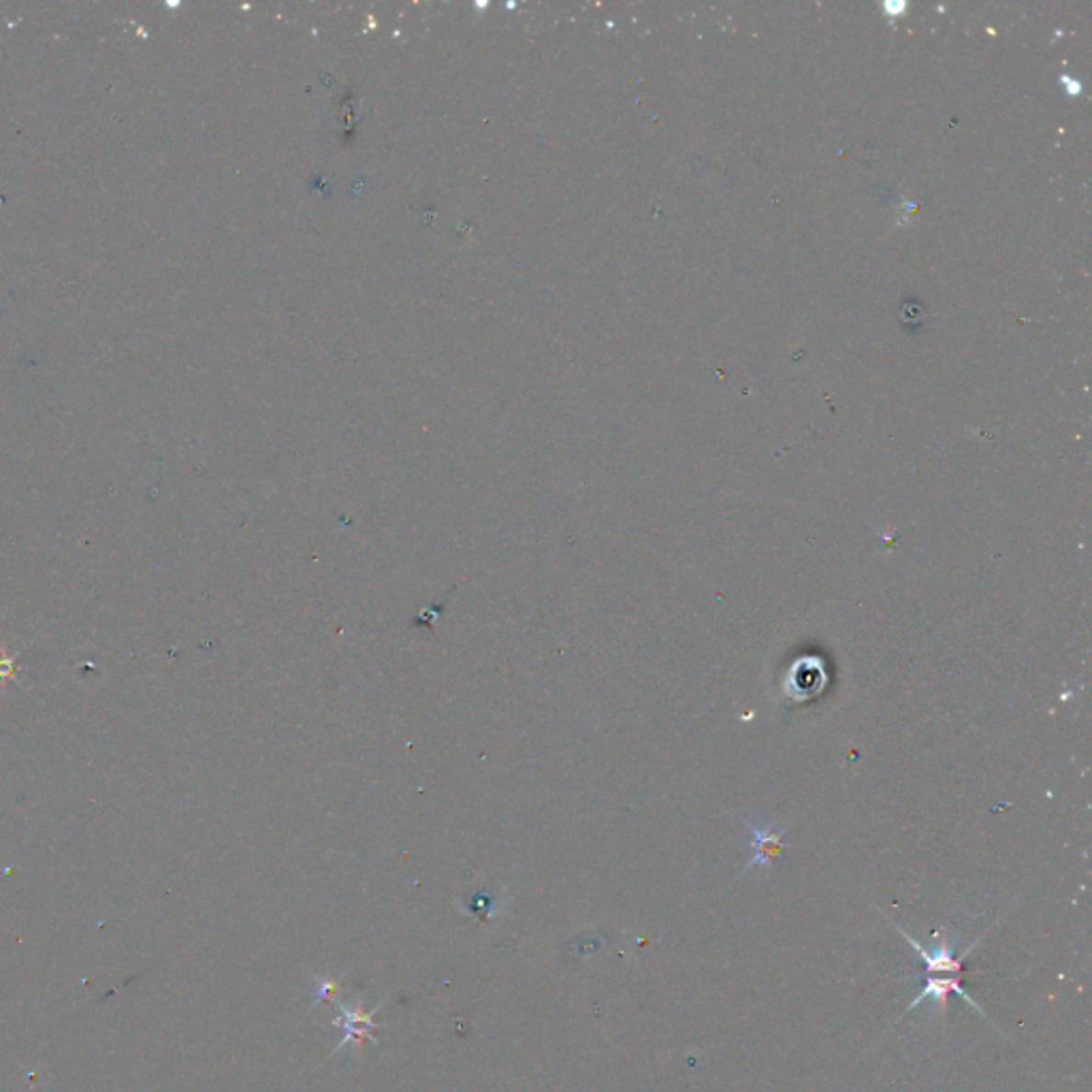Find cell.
<instances>
[{"instance_id":"obj_4","label":"cell","mask_w":1092,"mask_h":1092,"mask_svg":"<svg viewBox=\"0 0 1092 1092\" xmlns=\"http://www.w3.org/2000/svg\"><path fill=\"white\" fill-rule=\"evenodd\" d=\"M951 992L961 995L964 998V1001L969 1003L971 1008L977 1011V1014L984 1016V1011L975 1003V998L966 995V990H963L961 984H958V977H951V975L950 977H930L929 982H926L924 990L919 992V995L916 998H913V1003L909 1005V1008H906V1011H913V1009L918 1008L919 1003L926 1001V998H930L932 1005H941V1009H945V1005H948V996L951 995Z\"/></svg>"},{"instance_id":"obj_1","label":"cell","mask_w":1092,"mask_h":1092,"mask_svg":"<svg viewBox=\"0 0 1092 1092\" xmlns=\"http://www.w3.org/2000/svg\"><path fill=\"white\" fill-rule=\"evenodd\" d=\"M826 683H828V672H826L824 661L816 655H803L787 670L783 690L796 703H806L822 693Z\"/></svg>"},{"instance_id":"obj_3","label":"cell","mask_w":1092,"mask_h":1092,"mask_svg":"<svg viewBox=\"0 0 1092 1092\" xmlns=\"http://www.w3.org/2000/svg\"><path fill=\"white\" fill-rule=\"evenodd\" d=\"M745 826H747V832H749V837H751V850H753L749 862H747L745 869L762 866V869L771 871L774 860H777L781 856V851L785 850L783 837H785L787 828L774 830V826L771 822L760 824V822H753V819H745Z\"/></svg>"},{"instance_id":"obj_2","label":"cell","mask_w":1092,"mask_h":1092,"mask_svg":"<svg viewBox=\"0 0 1092 1092\" xmlns=\"http://www.w3.org/2000/svg\"><path fill=\"white\" fill-rule=\"evenodd\" d=\"M892 924H895V922H892ZM895 929L900 932V935H903L905 941L909 943L911 948L918 951L919 961L924 963L926 971H929V973H939V975H958V973L963 971V961L966 958V954H969V951L973 950V945H971V948L964 950V954L956 956V951H954V948H951L950 939H948V935H945L943 929L939 930V932H935V935H932V939H935V943H932L930 950L924 948V945L919 943L918 939H913L909 935V932H905V929H900L898 924H895Z\"/></svg>"}]
</instances>
